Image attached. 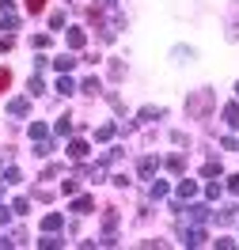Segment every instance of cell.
I'll return each instance as SVG.
<instances>
[{
	"label": "cell",
	"mask_w": 239,
	"mask_h": 250,
	"mask_svg": "<svg viewBox=\"0 0 239 250\" xmlns=\"http://www.w3.org/2000/svg\"><path fill=\"white\" fill-rule=\"evenodd\" d=\"M8 80H12V72H8V68H0V91H4V83H8Z\"/></svg>",
	"instance_id": "7a4b0ae2"
},
{
	"label": "cell",
	"mask_w": 239,
	"mask_h": 250,
	"mask_svg": "<svg viewBox=\"0 0 239 250\" xmlns=\"http://www.w3.org/2000/svg\"><path fill=\"white\" fill-rule=\"evenodd\" d=\"M42 4H46V0H27V8H31V12H42Z\"/></svg>",
	"instance_id": "6da1fadb"
}]
</instances>
